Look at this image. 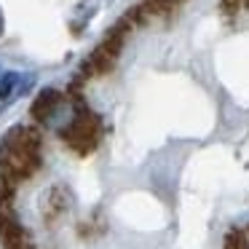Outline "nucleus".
Segmentation results:
<instances>
[{"mask_svg": "<svg viewBox=\"0 0 249 249\" xmlns=\"http://www.w3.org/2000/svg\"><path fill=\"white\" fill-rule=\"evenodd\" d=\"M40 163V134L30 126L11 129L0 142V177L3 182H19L30 177Z\"/></svg>", "mask_w": 249, "mask_h": 249, "instance_id": "f257e3e1", "label": "nucleus"}, {"mask_svg": "<svg viewBox=\"0 0 249 249\" xmlns=\"http://www.w3.org/2000/svg\"><path fill=\"white\" fill-rule=\"evenodd\" d=\"M124 24L126 22H121L118 27H113V33L94 49V54L89 56V62H83V75H99V72H107L110 67L115 65V59H118V54H121V46H124Z\"/></svg>", "mask_w": 249, "mask_h": 249, "instance_id": "f03ea898", "label": "nucleus"}, {"mask_svg": "<svg viewBox=\"0 0 249 249\" xmlns=\"http://www.w3.org/2000/svg\"><path fill=\"white\" fill-rule=\"evenodd\" d=\"M62 137L67 140V145H70L72 150L89 153V150H94V145H97V140H99V124H97L94 115L81 113V118H78Z\"/></svg>", "mask_w": 249, "mask_h": 249, "instance_id": "7ed1b4c3", "label": "nucleus"}, {"mask_svg": "<svg viewBox=\"0 0 249 249\" xmlns=\"http://www.w3.org/2000/svg\"><path fill=\"white\" fill-rule=\"evenodd\" d=\"M27 83H22V78H19L17 72H6V75H0V102H3V105L11 102L14 94L22 91V89H27Z\"/></svg>", "mask_w": 249, "mask_h": 249, "instance_id": "20e7f679", "label": "nucleus"}, {"mask_svg": "<svg viewBox=\"0 0 249 249\" xmlns=\"http://www.w3.org/2000/svg\"><path fill=\"white\" fill-rule=\"evenodd\" d=\"M0 35H3V14H0Z\"/></svg>", "mask_w": 249, "mask_h": 249, "instance_id": "39448f33", "label": "nucleus"}]
</instances>
